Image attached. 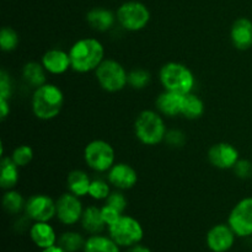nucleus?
<instances>
[{"mask_svg":"<svg viewBox=\"0 0 252 252\" xmlns=\"http://www.w3.org/2000/svg\"><path fill=\"white\" fill-rule=\"evenodd\" d=\"M71 70L79 74L95 71L105 61V47L97 38L84 37L78 39L69 48Z\"/></svg>","mask_w":252,"mask_h":252,"instance_id":"f257e3e1","label":"nucleus"},{"mask_svg":"<svg viewBox=\"0 0 252 252\" xmlns=\"http://www.w3.org/2000/svg\"><path fill=\"white\" fill-rule=\"evenodd\" d=\"M64 106V94L58 85L46 83L33 90L31 108L34 117L41 121L54 120L61 115Z\"/></svg>","mask_w":252,"mask_h":252,"instance_id":"f03ea898","label":"nucleus"},{"mask_svg":"<svg viewBox=\"0 0 252 252\" xmlns=\"http://www.w3.org/2000/svg\"><path fill=\"white\" fill-rule=\"evenodd\" d=\"M167 128L164 116L154 110H144L134 121V134L142 144L154 147L165 140Z\"/></svg>","mask_w":252,"mask_h":252,"instance_id":"7ed1b4c3","label":"nucleus"},{"mask_svg":"<svg viewBox=\"0 0 252 252\" xmlns=\"http://www.w3.org/2000/svg\"><path fill=\"white\" fill-rule=\"evenodd\" d=\"M159 80L162 89L180 95L193 93L196 78L191 69L179 62H169L160 68Z\"/></svg>","mask_w":252,"mask_h":252,"instance_id":"20e7f679","label":"nucleus"},{"mask_svg":"<svg viewBox=\"0 0 252 252\" xmlns=\"http://www.w3.org/2000/svg\"><path fill=\"white\" fill-rule=\"evenodd\" d=\"M108 235L121 248H132L142 243L144 238V229L134 217L122 214L113 224L107 228Z\"/></svg>","mask_w":252,"mask_h":252,"instance_id":"39448f33","label":"nucleus"},{"mask_svg":"<svg viewBox=\"0 0 252 252\" xmlns=\"http://www.w3.org/2000/svg\"><path fill=\"white\" fill-rule=\"evenodd\" d=\"M84 161L93 171L105 174L116 164V152L106 140L94 139L84 148Z\"/></svg>","mask_w":252,"mask_h":252,"instance_id":"423d86ee","label":"nucleus"},{"mask_svg":"<svg viewBox=\"0 0 252 252\" xmlns=\"http://www.w3.org/2000/svg\"><path fill=\"white\" fill-rule=\"evenodd\" d=\"M95 78L106 93H120L128 85L127 69L115 59H105L95 70Z\"/></svg>","mask_w":252,"mask_h":252,"instance_id":"0eeeda50","label":"nucleus"},{"mask_svg":"<svg viewBox=\"0 0 252 252\" xmlns=\"http://www.w3.org/2000/svg\"><path fill=\"white\" fill-rule=\"evenodd\" d=\"M117 22L123 30L129 32H138L144 30L150 21L149 9L145 4L135 0L123 2L116 11Z\"/></svg>","mask_w":252,"mask_h":252,"instance_id":"6e6552de","label":"nucleus"},{"mask_svg":"<svg viewBox=\"0 0 252 252\" xmlns=\"http://www.w3.org/2000/svg\"><path fill=\"white\" fill-rule=\"evenodd\" d=\"M226 223L238 238L252 236V197L240 199L231 208Z\"/></svg>","mask_w":252,"mask_h":252,"instance_id":"1a4fd4ad","label":"nucleus"},{"mask_svg":"<svg viewBox=\"0 0 252 252\" xmlns=\"http://www.w3.org/2000/svg\"><path fill=\"white\" fill-rule=\"evenodd\" d=\"M84 209L80 197L65 192L56 199V218L63 225L71 226L80 223Z\"/></svg>","mask_w":252,"mask_h":252,"instance_id":"9d476101","label":"nucleus"},{"mask_svg":"<svg viewBox=\"0 0 252 252\" xmlns=\"http://www.w3.org/2000/svg\"><path fill=\"white\" fill-rule=\"evenodd\" d=\"M25 216L33 221H51L56 218V201L48 194L36 193L26 199Z\"/></svg>","mask_w":252,"mask_h":252,"instance_id":"9b49d317","label":"nucleus"},{"mask_svg":"<svg viewBox=\"0 0 252 252\" xmlns=\"http://www.w3.org/2000/svg\"><path fill=\"white\" fill-rule=\"evenodd\" d=\"M208 161L212 166L219 170H233L236 162L240 159L239 150L233 144L226 142L217 143L208 150Z\"/></svg>","mask_w":252,"mask_h":252,"instance_id":"f8f14e48","label":"nucleus"},{"mask_svg":"<svg viewBox=\"0 0 252 252\" xmlns=\"http://www.w3.org/2000/svg\"><path fill=\"white\" fill-rule=\"evenodd\" d=\"M106 174V179L115 189L127 191L138 184L137 170L127 162H116Z\"/></svg>","mask_w":252,"mask_h":252,"instance_id":"ddd939ff","label":"nucleus"},{"mask_svg":"<svg viewBox=\"0 0 252 252\" xmlns=\"http://www.w3.org/2000/svg\"><path fill=\"white\" fill-rule=\"evenodd\" d=\"M238 236L229 224H217L212 226L206 236V243L212 252H228L235 244Z\"/></svg>","mask_w":252,"mask_h":252,"instance_id":"4468645a","label":"nucleus"},{"mask_svg":"<svg viewBox=\"0 0 252 252\" xmlns=\"http://www.w3.org/2000/svg\"><path fill=\"white\" fill-rule=\"evenodd\" d=\"M42 65L51 75H62L71 69L69 52L61 48H51L43 53L41 58Z\"/></svg>","mask_w":252,"mask_h":252,"instance_id":"2eb2a0df","label":"nucleus"},{"mask_svg":"<svg viewBox=\"0 0 252 252\" xmlns=\"http://www.w3.org/2000/svg\"><path fill=\"white\" fill-rule=\"evenodd\" d=\"M30 239L41 250L58 244V236L49 221H33L30 226Z\"/></svg>","mask_w":252,"mask_h":252,"instance_id":"dca6fc26","label":"nucleus"},{"mask_svg":"<svg viewBox=\"0 0 252 252\" xmlns=\"http://www.w3.org/2000/svg\"><path fill=\"white\" fill-rule=\"evenodd\" d=\"M233 46L239 51H248L252 47V21L248 17L235 20L230 30Z\"/></svg>","mask_w":252,"mask_h":252,"instance_id":"f3484780","label":"nucleus"},{"mask_svg":"<svg viewBox=\"0 0 252 252\" xmlns=\"http://www.w3.org/2000/svg\"><path fill=\"white\" fill-rule=\"evenodd\" d=\"M185 95L172 93V91L164 90L155 100V107L159 113L164 117H176L181 115L182 100Z\"/></svg>","mask_w":252,"mask_h":252,"instance_id":"a211bd4d","label":"nucleus"},{"mask_svg":"<svg viewBox=\"0 0 252 252\" xmlns=\"http://www.w3.org/2000/svg\"><path fill=\"white\" fill-rule=\"evenodd\" d=\"M86 21L95 31L107 32L115 26L117 22V16L106 7H93L86 14Z\"/></svg>","mask_w":252,"mask_h":252,"instance_id":"6ab92c4d","label":"nucleus"},{"mask_svg":"<svg viewBox=\"0 0 252 252\" xmlns=\"http://www.w3.org/2000/svg\"><path fill=\"white\" fill-rule=\"evenodd\" d=\"M80 224L81 228L90 235L101 234L105 229H107V225L101 214V207L97 206L85 207Z\"/></svg>","mask_w":252,"mask_h":252,"instance_id":"aec40b11","label":"nucleus"},{"mask_svg":"<svg viewBox=\"0 0 252 252\" xmlns=\"http://www.w3.org/2000/svg\"><path fill=\"white\" fill-rule=\"evenodd\" d=\"M20 180V167L10 157H1L0 160V187L4 191L17 186Z\"/></svg>","mask_w":252,"mask_h":252,"instance_id":"412c9836","label":"nucleus"},{"mask_svg":"<svg viewBox=\"0 0 252 252\" xmlns=\"http://www.w3.org/2000/svg\"><path fill=\"white\" fill-rule=\"evenodd\" d=\"M91 177L89 174L83 170H73L68 174L66 177V189L70 193L75 196L83 197L89 196V189H90Z\"/></svg>","mask_w":252,"mask_h":252,"instance_id":"4be33fe9","label":"nucleus"},{"mask_svg":"<svg viewBox=\"0 0 252 252\" xmlns=\"http://www.w3.org/2000/svg\"><path fill=\"white\" fill-rule=\"evenodd\" d=\"M47 71L41 62H27L22 68V79L31 88L36 89L47 83Z\"/></svg>","mask_w":252,"mask_h":252,"instance_id":"5701e85b","label":"nucleus"},{"mask_svg":"<svg viewBox=\"0 0 252 252\" xmlns=\"http://www.w3.org/2000/svg\"><path fill=\"white\" fill-rule=\"evenodd\" d=\"M83 252H121V246L110 235L95 234L86 239Z\"/></svg>","mask_w":252,"mask_h":252,"instance_id":"b1692460","label":"nucleus"},{"mask_svg":"<svg viewBox=\"0 0 252 252\" xmlns=\"http://www.w3.org/2000/svg\"><path fill=\"white\" fill-rule=\"evenodd\" d=\"M206 106H204L203 100L199 97L198 95L193 93H189L184 96L182 100V108H181V116L186 120H198L203 116Z\"/></svg>","mask_w":252,"mask_h":252,"instance_id":"393cba45","label":"nucleus"},{"mask_svg":"<svg viewBox=\"0 0 252 252\" xmlns=\"http://www.w3.org/2000/svg\"><path fill=\"white\" fill-rule=\"evenodd\" d=\"M1 204L4 211L7 214L11 216H16L21 212L25 211V204H26V199L22 197V194L15 189H7L4 192L1 198Z\"/></svg>","mask_w":252,"mask_h":252,"instance_id":"a878e982","label":"nucleus"},{"mask_svg":"<svg viewBox=\"0 0 252 252\" xmlns=\"http://www.w3.org/2000/svg\"><path fill=\"white\" fill-rule=\"evenodd\" d=\"M86 239L80 233L74 230L65 231L58 238V245L66 252H79L84 250Z\"/></svg>","mask_w":252,"mask_h":252,"instance_id":"bb28decb","label":"nucleus"},{"mask_svg":"<svg viewBox=\"0 0 252 252\" xmlns=\"http://www.w3.org/2000/svg\"><path fill=\"white\" fill-rule=\"evenodd\" d=\"M111 185L107 181V179L103 180L101 177H95V179L91 180L90 189H89V197L93 198L94 201H103L105 202L107 199V197L110 196L111 191Z\"/></svg>","mask_w":252,"mask_h":252,"instance_id":"cd10ccee","label":"nucleus"},{"mask_svg":"<svg viewBox=\"0 0 252 252\" xmlns=\"http://www.w3.org/2000/svg\"><path fill=\"white\" fill-rule=\"evenodd\" d=\"M152 81V76L148 70L143 68H134L128 71V86L134 90H143Z\"/></svg>","mask_w":252,"mask_h":252,"instance_id":"c85d7f7f","label":"nucleus"},{"mask_svg":"<svg viewBox=\"0 0 252 252\" xmlns=\"http://www.w3.org/2000/svg\"><path fill=\"white\" fill-rule=\"evenodd\" d=\"M20 43V36L12 27H2L0 31V48L2 52H12Z\"/></svg>","mask_w":252,"mask_h":252,"instance_id":"c756f323","label":"nucleus"},{"mask_svg":"<svg viewBox=\"0 0 252 252\" xmlns=\"http://www.w3.org/2000/svg\"><path fill=\"white\" fill-rule=\"evenodd\" d=\"M10 158L21 169V167H25L31 164V161L33 160V149L26 144L19 145V147H16L12 150Z\"/></svg>","mask_w":252,"mask_h":252,"instance_id":"7c9ffc66","label":"nucleus"},{"mask_svg":"<svg viewBox=\"0 0 252 252\" xmlns=\"http://www.w3.org/2000/svg\"><path fill=\"white\" fill-rule=\"evenodd\" d=\"M106 204L113 207L117 211H120L121 213H125L126 209L128 207V199L127 197L125 196L123 191H120V189H115L110 193V196L107 197V199L105 201Z\"/></svg>","mask_w":252,"mask_h":252,"instance_id":"2f4dec72","label":"nucleus"},{"mask_svg":"<svg viewBox=\"0 0 252 252\" xmlns=\"http://www.w3.org/2000/svg\"><path fill=\"white\" fill-rule=\"evenodd\" d=\"M164 142L171 148H181L186 143V134L180 129H167Z\"/></svg>","mask_w":252,"mask_h":252,"instance_id":"473e14b6","label":"nucleus"},{"mask_svg":"<svg viewBox=\"0 0 252 252\" xmlns=\"http://www.w3.org/2000/svg\"><path fill=\"white\" fill-rule=\"evenodd\" d=\"M233 171L236 177L241 180H246L252 177V162L250 160L246 159H239L235 166L233 167Z\"/></svg>","mask_w":252,"mask_h":252,"instance_id":"72a5a7b5","label":"nucleus"},{"mask_svg":"<svg viewBox=\"0 0 252 252\" xmlns=\"http://www.w3.org/2000/svg\"><path fill=\"white\" fill-rule=\"evenodd\" d=\"M12 96V83L6 70L0 71V98L10 100Z\"/></svg>","mask_w":252,"mask_h":252,"instance_id":"f704fd0d","label":"nucleus"},{"mask_svg":"<svg viewBox=\"0 0 252 252\" xmlns=\"http://www.w3.org/2000/svg\"><path fill=\"white\" fill-rule=\"evenodd\" d=\"M101 214H102L103 220H105L106 225H107V228H108L111 224L115 223V221L117 220V219L125 213H121L120 211H117V209L113 208V207H111V206H108V204L103 203V206L101 207Z\"/></svg>","mask_w":252,"mask_h":252,"instance_id":"c9c22d12","label":"nucleus"},{"mask_svg":"<svg viewBox=\"0 0 252 252\" xmlns=\"http://www.w3.org/2000/svg\"><path fill=\"white\" fill-rule=\"evenodd\" d=\"M10 113V100H4V98H0V117L1 120H5V118L9 116Z\"/></svg>","mask_w":252,"mask_h":252,"instance_id":"e433bc0d","label":"nucleus"},{"mask_svg":"<svg viewBox=\"0 0 252 252\" xmlns=\"http://www.w3.org/2000/svg\"><path fill=\"white\" fill-rule=\"evenodd\" d=\"M127 252H153V251L150 250L149 248H147V246L142 245V244H137V245L128 249Z\"/></svg>","mask_w":252,"mask_h":252,"instance_id":"4c0bfd02","label":"nucleus"},{"mask_svg":"<svg viewBox=\"0 0 252 252\" xmlns=\"http://www.w3.org/2000/svg\"><path fill=\"white\" fill-rule=\"evenodd\" d=\"M41 252H66V251L64 250V249H62L61 246L57 244V245L51 246V248L48 249H43V250H41Z\"/></svg>","mask_w":252,"mask_h":252,"instance_id":"58836bf2","label":"nucleus"}]
</instances>
